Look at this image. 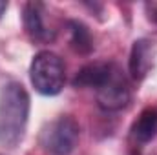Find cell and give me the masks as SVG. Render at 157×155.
<instances>
[{"instance_id": "cell-1", "label": "cell", "mask_w": 157, "mask_h": 155, "mask_svg": "<svg viewBox=\"0 0 157 155\" xmlns=\"http://www.w3.org/2000/svg\"><path fill=\"white\" fill-rule=\"evenodd\" d=\"M29 117V95L20 82H7L0 91V144L15 148L22 142Z\"/></svg>"}, {"instance_id": "cell-2", "label": "cell", "mask_w": 157, "mask_h": 155, "mask_svg": "<svg viewBox=\"0 0 157 155\" xmlns=\"http://www.w3.org/2000/svg\"><path fill=\"white\" fill-rule=\"evenodd\" d=\"M29 77H31L33 88L40 95H48V97L59 95L66 80L64 62L53 51H40L33 57Z\"/></svg>"}, {"instance_id": "cell-3", "label": "cell", "mask_w": 157, "mask_h": 155, "mask_svg": "<svg viewBox=\"0 0 157 155\" xmlns=\"http://www.w3.org/2000/svg\"><path fill=\"white\" fill-rule=\"evenodd\" d=\"M78 135L80 128L77 120L70 115H60L46 124L40 133V144L53 155H70L77 146Z\"/></svg>"}, {"instance_id": "cell-4", "label": "cell", "mask_w": 157, "mask_h": 155, "mask_svg": "<svg viewBox=\"0 0 157 155\" xmlns=\"http://www.w3.org/2000/svg\"><path fill=\"white\" fill-rule=\"evenodd\" d=\"M95 91H97V104H99V108L102 112H108V113L124 110L130 104V100H132L130 82H128L126 75L121 71V68L117 64H113L108 78Z\"/></svg>"}, {"instance_id": "cell-5", "label": "cell", "mask_w": 157, "mask_h": 155, "mask_svg": "<svg viewBox=\"0 0 157 155\" xmlns=\"http://www.w3.org/2000/svg\"><path fill=\"white\" fill-rule=\"evenodd\" d=\"M155 44L148 39H139L133 42L132 51H130V60H128V70L130 77L133 80H143L150 73L155 59Z\"/></svg>"}, {"instance_id": "cell-6", "label": "cell", "mask_w": 157, "mask_h": 155, "mask_svg": "<svg viewBox=\"0 0 157 155\" xmlns=\"http://www.w3.org/2000/svg\"><path fill=\"white\" fill-rule=\"evenodd\" d=\"M22 22H24L26 33L29 35L31 40L48 42V40L53 39V33L44 24V6L40 2H28V4H24Z\"/></svg>"}, {"instance_id": "cell-7", "label": "cell", "mask_w": 157, "mask_h": 155, "mask_svg": "<svg viewBox=\"0 0 157 155\" xmlns=\"http://www.w3.org/2000/svg\"><path fill=\"white\" fill-rule=\"evenodd\" d=\"M112 68H113L112 62H91V64H86L77 71V75L73 78V86L75 88H95L97 89L108 78Z\"/></svg>"}, {"instance_id": "cell-8", "label": "cell", "mask_w": 157, "mask_h": 155, "mask_svg": "<svg viewBox=\"0 0 157 155\" xmlns=\"http://www.w3.org/2000/svg\"><path fill=\"white\" fill-rule=\"evenodd\" d=\"M155 135H157V108L150 106V108H144L141 112V115L137 117V120L133 122L132 137H133L135 142L146 144Z\"/></svg>"}, {"instance_id": "cell-9", "label": "cell", "mask_w": 157, "mask_h": 155, "mask_svg": "<svg viewBox=\"0 0 157 155\" xmlns=\"http://www.w3.org/2000/svg\"><path fill=\"white\" fill-rule=\"evenodd\" d=\"M68 29L71 37V47L80 55H90L93 51V39L88 26H84L80 20H68Z\"/></svg>"}, {"instance_id": "cell-10", "label": "cell", "mask_w": 157, "mask_h": 155, "mask_svg": "<svg viewBox=\"0 0 157 155\" xmlns=\"http://www.w3.org/2000/svg\"><path fill=\"white\" fill-rule=\"evenodd\" d=\"M146 11H148V18L152 22H157V4H146Z\"/></svg>"}, {"instance_id": "cell-11", "label": "cell", "mask_w": 157, "mask_h": 155, "mask_svg": "<svg viewBox=\"0 0 157 155\" xmlns=\"http://www.w3.org/2000/svg\"><path fill=\"white\" fill-rule=\"evenodd\" d=\"M6 9H7V2H6V0H0V18L4 17Z\"/></svg>"}]
</instances>
